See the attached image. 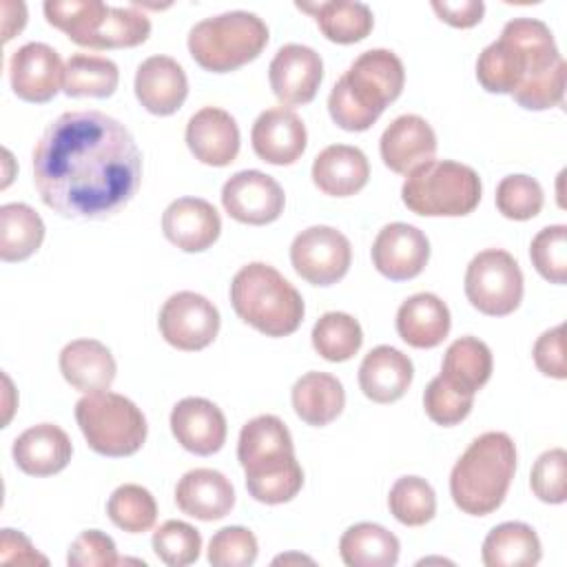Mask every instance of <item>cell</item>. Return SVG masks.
<instances>
[{
  "mask_svg": "<svg viewBox=\"0 0 567 567\" xmlns=\"http://www.w3.org/2000/svg\"><path fill=\"white\" fill-rule=\"evenodd\" d=\"M142 182V153L131 131L102 111H66L33 148V184L62 217L104 219L120 213Z\"/></svg>",
  "mask_w": 567,
  "mask_h": 567,
  "instance_id": "1",
  "label": "cell"
},
{
  "mask_svg": "<svg viewBox=\"0 0 567 567\" xmlns=\"http://www.w3.org/2000/svg\"><path fill=\"white\" fill-rule=\"evenodd\" d=\"M567 64L551 29L536 18L505 22L501 38L476 60V80L489 93H509L527 111L558 106L565 95Z\"/></svg>",
  "mask_w": 567,
  "mask_h": 567,
  "instance_id": "2",
  "label": "cell"
},
{
  "mask_svg": "<svg viewBox=\"0 0 567 567\" xmlns=\"http://www.w3.org/2000/svg\"><path fill=\"white\" fill-rule=\"evenodd\" d=\"M248 494L266 505L292 501L303 487V470L295 458L292 436L275 414L250 419L237 441Z\"/></svg>",
  "mask_w": 567,
  "mask_h": 567,
  "instance_id": "3",
  "label": "cell"
},
{
  "mask_svg": "<svg viewBox=\"0 0 567 567\" xmlns=\"http://www.w3.org/2000/svg\"><path fill=\"white\" fill-rule=\"evenodd\" d=\"M403 84L405 69L394 51H363L330 91V117L343 131H368L385 106L401 95Z\"/></svg>",
  "mask_w": 567,
  "mask_h": 567,
  "instance_id": "4",
  "label": "cell"
},
{
  "mask_svg": "<svg viewBox=\"0 0 567 567\" xmlns=\"http://www.w3.org/2000/svg\"><path fill=\"white\" fill-rule=\"evenodd\" d=\"M516 472V445L505 432L476 436L450 472L454 505L470 516H487L501 507Z\"/></svg>",
  "mask_w": 567,
  "mask_h": 567,
  "instance_id": "5",
  "label": "cell"
},
{
  "mask_svg": "<svg viewBox=\"0 0 567 567\" xmlns=\"http://www.w3.org/2000/svg\"><path fill=\"white\" fill-rule=\"evenodd\" d=\"M230 303L237 317L266 337L292 334L303 321L299 290L270 264L241 266L230 281Z\"/></svg>",
  "mask_w": 567,
  "mask_h": 567,
  "instance_id": "6",
  "label": "cell"
},
{
  "mask_svg": "<svg viewBox=\"0 0 567 567\" xmlns=\"http://www.w3.org/2000/svg\"><path fill=\"white\" fill-rule=\"evenodd\" d=\"M266 44V22L241 9L204 18L188 31L193 60L210 73H228L252 62Z\"/></svg>",
  "mask_w": 567,
  "mask_h": 567,
  "instance_id": "7",
  "label": "cell"
},
{
  "mask_svg": "<svg viewBox=\"0 0 567 567\" xmlns=\"http://www.w3.org/2000/svg\"><path fill=\"white\" fill-rule=\"evenodd\" d=\"M478 173L454 159H430L412 168L401 186L403 204L423 217H463L481 202Z\"/></svg>",
  "mask_w": 567,
  "mask_h": 567,
  "instance_id": "8",
  "label": "cell"
},
{
  "mask_svg": "<svg viewBox=\"0 0 567 567\" xmlns=\"http://www.w3.org/2000/svg\"><path fill=\"white\" fill-rule=\"evenodd\" d=\"M75 421L89 447L102 456L122 458L135 454L148 434L142 410L117 392H91L75 403Z\"/></svg>",
  "mask_w": 567,
  "mask_h": 567,
  "instance_id": "9",
  "label": "cell"
},
{
  "mask_svg": "<svg viewBox=\"0 0 567 567\" xmlns=\"http://www.w3.org/2000/svg\"><path fill=\"white\" fill-rule=\"evenodd\" d=\"M465 297L483 315H512L523 301V272L518 261L501 248L481 250L467 264Z\"/></svg>",
  "mask_w": 567,
  "mask_h": 567,
  "instance_id": "10",
  "label": "cell"
},
{
  "mask_svg": "<svg viewBox=\"0 0 567 567\" xmlns=\"http://www.w3.org/2000/svg\"><path fill=\"white\" fill-rule=\"evenodd\" d=\"M352 261L348 237L332 226H310L290 244L295 272L312 286H332L346 277Z\"/></svg>",
  "mask_w": 567,
  "mask_h": 567,
  "instance_id": "11",
  "label": "cell"
},
{
  "mask_svg": "<svg viewBox=\"0 0 567 567\" xmlns=\"http://www.w3.org/2000/svg\"><path fill=\"white\" fill-rule=\"evenodd\" d=\"M219 310L204 295L179 290L171 295L159 310V332L177 350L195 352L210 346L219 332Z\"/></svg>",
  "mask_w": 567,
  "mask_h": 567,
  "instance_id": "12",
  "label": "cell"
},
{
  "mask_svg": "<svg viewBox=\"0 0 567 567\" xmlns=\"http://www.w3.org/2000/svg\"><path fill=\"white\" fill-rule=\"evenodd\" d=\"M286 195L279 182L261 171H239L221 186L224 210L241 224L264 226L284 213Z\"/></svg>",
  "mask_w": 567,
  "mask_h": 567,
  "instance_id": "13",
  "label": "cell"
},
{
  "mask_svg": "<svg viewBox=\"0 0 567 567\" xmlns=\"http://www.w3.org/2000/svg\"><path fill=\"white\" fill-rule=\"evenodd\" d=\"M64 80L60 53L44 42H27L9 60V82L13 93L33 104H44L58 95Z\"/></svg>",
  "mask_w": 567,
  "mask_h": 567,
  "instance_id": "14",
  "label": "cell"
},
{
  "mask_svg": "<svg viewBox=\"0 0 567 567\" xmlns=\"http://www.w3.org/2000/svg\"><path fill=\"white\" fill-rule=\"evenodd\" d=\"M268 80L281 104H308L315 100L323 80V60L306 44H284L270 60Z\"/></svg>",
  "mask_w": 567,
  "mask_h": 567,
  "instance_id": "15",
  "label": "cell"
},
{
  "mask_svg": "<svg viewBox=\"0 0 567 567\" xmlns=\"http://www.w3.org/2000/svg\"><path fill=\"white\" fill-rule=\"evenodd\" d=\"M430 259V241L423 230L412 224L394 221L379 230L372 244L374 268L392 279L408 281L423 272Z\"/></svg>",
  "mask_w": 567,
  "mask_h": 567,
  "instance_id": "16",
  "label": "cell"
},
{
  "mask_svg": "<svg viewBox=\"0 0 567 567\" xmlns=\"http://www.w3.org/2000/svg\"><path fill=\"white\" fill-rule=\"evenodd\" d=\"M252 151L259 159L288 166L295 164L308 144L303 120L288 106H272L259 113L250 131Z\"/></svg>",
  "mask_w": 567,
  "mask_h": 567,
  "instance_id": "17",
  "label": "cell"
},
{
  "mask_svg": "<svg viewBox=\"0 0 567 567\" xmlns=\"http://www.w3.org/2000/svg\"><path fill=\"white\" fill-rule=\"evenodd\" d=\"M171 432L184 450L210 456L224 447L228 425L224 412L213 401L186 396L171 410Z\"/></svg>",
  "mask_w": 567,
  "mask_h": 567,
  "instance_id": "18",
  "label": "cell"
},
{
  "mask_svg": "<svg viewBox=\"0 0 567 567\" xmlns=\"http://www.w3.org/2000/svg\"><path fill=\"white\" fill-rule=\"evenodd\" d=\"M164 237L184 252H202L210 248L221 233L217 208L202 197H179L171 202L162 215Z\"/></svg>",
  "mask_w": 567,
  "mask_h": 567,
  "instance_id": "19",
  "label": "cell"
},
{
  "mask_svg": "<svg viewBox=\"0 0 567 567\" xmlns=\"http://www.w3.org/2000/svg\"><path fill=\"white\" fill-rule=\"evenodd\" d=\"M383 164L399 175H408L412 168L434 159L436 133L421 115H399L388 124L379 140Z\"/></svg>",
  "mask_w": 567,
  "mask_h": 567,
  "instance_id": "20",
  "label": "cell"
},
{
  "mask_svg": "<svg viewBox=\"0 0 567 567\" xmlns=\"http://www.w3.org/2000/svg\"><path fill=\"white\" fill-rule=\"evenodd\" d=\"M239 126L219 106L199 109L186 124L188 151L208 166H228L239 153Z\"/></svg>",
  "mask_w": 567,
  "mask_h": 567,
  "instance_id": "21",
  "label": "cell"
},
{
  "mask_svg": "<svg viewBox=\"0 0 567 567\" xmlns=\"http://www.w3.org/2000/svg\"><path fill=\"white\" fill-rule=\"evenodd\" d=\"M135 97L153 115H173L188 95V78L171 55H151L135 71Z\"/></svg>",
  "mask_w": 567,
  "mask_h": 567,
  "instance_id": "22",
  "label": "cell"
},
{
  "mask_svg": "<svg viewBox=\"0 0 567 567\" xmlns=\"http://www.w3.org/2000/svg\"><path fill=\"white\" fill-rule=\"evenodd\" d=\"M16 465L29 476H51L62 472L73 454L69 434L53 423L27 427L11 447Z\"/></svg>",
  "mask_w": 567,
  "mask_h": 567,
  "instance_id": "23",
  "label": "cell"
},
{
  "mask_svg": "<svg viewBox=\"0 0 567 567\" xmlns=\"http://www.w3.org/2000/svg\"><path fill=\"white\" fill-rule=\"evenodd\" d=\"M177 507L197 520H219L235 505L233 483L217 470L195 467L175 487Z\"/></svg>",
  "mask_w": 567,
  "mask_h": 567,
  "instance_id": "24",
  "label": "cell"
},
{
  "mask_svg": "<svg viewBox=\"0 0 567 567\" xmlns=\"http://www.w3.org/2000/svg\"><path fill=\"white\" fill-rule=\"evenodd\" d=\"M414 377V365L408 354L392 346L372 348L359 365V388L374 403L399 401Z\"/></svg>",
  "mask_w": 567,
  "mask_h": 567,
  "instance_id": "25",
  "label": "cell"
},
{
  "mask_svg": "<svg viewBox=\"0 0 567 567\" xmlns=\"http://www.w3.org/2000/svg\"><path fill=\"white\" fill-rule=\"evenodd\" d=\"M310 173L321 193L330 197H350L368 184L370 164L361 148L330 144L315 157Z\"/></svg>",
  "mask_w": 567,
  "mask_h": 567,
  "instance_id": "26",
  "label": "cell"
},
{
  "mask_svg": "<svg viewBox=\"0 0 567 567\" xmlns=\"http://www.w3.org/2000/svg\"><path fill=\"white\" fill-rule=\"evenodd\" d=\"M60 372L71 388L91 394L111 388L117 363L102 341L75 339L60 352Z\"/></svg>",
  "mask_w": 567,
  "mask_h": 567,
  "instance_id": "27",
  "label": "cell"
},
{
  "mask_svg": "<svg viewBox=\"0 0 567 567\" xmlns=\"http://www.w3.org/2000/svg\"><path fill=\"white\" fill-rule=\"evenodd\" d=\"M450 326V308L432 292H416L396 310V332L412 348H436L447 337Z\"/></svg>",
  "mask_w": 567,
  "mask_h": 567,
  "instance_id": "28",
  "label": "cell"
},
{
  "mask_svg": "<svg viewBox=\"0 0 567 567\" xmlns=\"http://www.w3.org/2000/svg\"><path fill=\"white\" fill-rule=\"evenodd\" d=\"M290 399L295 414L303 423L323 427L341 414L346 405V390L334 374L312 370L295 381Z\"/></svg>",
  "mask_w": 567,
  "mask_h": 567,
  "instance_id": "29",
  "label": "cell"
},
{
  "mask_svg": "<svg viewBox=\"0 0 567 567\" xmlns=\"http://www.w3.org/2000/svg\"><path fill=\"white\" fill-rule=\"evenodd\" d=\"M543 556L538 534L518 520L496 525L483 540L481 558L487 567H534Z\"/></svg>",
  "mask_w": 567,
  "mask_h": 567,
  "instance_id": "30",
  "label": "cell"
},
{
  "mask_svg": "<svg viewBox=\"0 0 567 567\" xmlns=\"http://www.w3.org/2000/svg\"><path fill=\"white\" fill-rule=\"evenodd\" d=\"M492 368L494 359L489 346L467 334L447 346L441 363V377L458 390L476 394L489 381Z\"/></svg>",
  "mask_w": 567,
  "mask_h": 567,
  "instance_id": "31",
  "label": "cell"
},
{
  "mask_svg": "<svg viewBox=\"0 0 567 567\" xmlns=\"http://www.w3.org/2000/svg\"><path fill=\"white\" fill-rule=\"evenodd\" d=\"M399 549V538L377 523H357L339 540V554L348 567H392Z\"/></svg>",
  "mask_w": 567,
  "mask_h": 567,
  "instance_id": "32",
  "label": "cell"
},
{
  "mask_svg": "<svg viewBox=\"0 0 567 567\" xmlns=\"http://www.w3.org/2000/svg\"><path fill=\"white\" fill-rule=\"evenodd\" d=\"M301 11L315 16L321 33L337 44H354L363 40L372 27L374 16L365 2L354 0H328L317 4H297Z\"/></svg>",
  "mask_w": 567,
  "mask_h": 567,
  "instance_id": "33",
  "label": "cell"
},
{
  "mask_svg": "<svg viewBox=\"0 0 567 567\" xmlns=\"http://www.w3.org/2000/svg\"><path fill=\"white\" fill-rule=\"evenodd\" d=\"M44 239V221L29 206L20 202L0 206V259L24 261Z\"/></svg>",
  "mask_w": 567,
  "mask_h": 567,
  "instance_id": "34",
  "label": "cell"
},
{
  "mask_svg": "<svg viewBox=\"0 0 567 567\" xmlns=\"http://www.w3.org/2000/svg\"><path fill=\"white\" fill-rule=\"evenodd\" d=\"M120 82L117 64L104 55L73 53L64 62L62 91L69 97H109Z\"/></svg>",
  "mask_w": 567,
  "mask_h": 567,
  "instance_id": "35",
  "label": "cell"
},
{
  "mask_svg": "<svg viewBox=\"0 0 567 567\" xmlns=\"http://www.w3.org/2000/svg\"><path fill=\"white\" fill-rule=\"evenodd\" d=\"M310 337L317 354L332 363L352 359L363 343V330L359 321L352 315L337 310L321 315L312 326Z\"/></svg>",
  "mask_w": 567,
  "mask_h": 567,
  "instance_id": "36",
  "label": "cell"
},
{
  "mask_svg": "<svg viewBox=\"0 0 567 567\" xmlns=\"http://www.w3.org/2000/svg\"><path fill=\"white\" fill-rule=\"evenodd\" d=\"M42 9L51 27L64 31L75 44L86 47L106 16L109 4L100 0H47Z\"/></svg>",
  "mask_w": 567,
  "mask_h": 567,
  "instance_id": "37",
  "label": "cell"
},
{
  "mask_svg": "<svg viewBox=\"0 0 567 567\" xmlns=\"http://www.w3.org/2000/svg\"><path fill=\"white\" fill-rule=\"evenodd\" d=\"M106 514L115 527L128 534H144L157 520V503L146 487L124 483L109 496Z\"/></svg>",
  "mask_w": 567,
  "mask_h": 567,
  "instance_id": "38",
  "label": "cell"
},
{
  "mask_svg": "<svg viewBox=\"0 0 567 567\" xmlns=\"http://www.w3.org/2000/svg\"><path fill=\"white\" fill-rule=\"evenodd\" d=\"M151 35V20L137 7H109L97 31L86 42L89 49L137 47Z\"/></svg>",
  "mask_w": 567,
  "mask_h": 567,
  "instance_id": "39",
  "label": "cell"
},
{
  "mask_svg": "<svg viewBox=\"0 0 567 567\" xmlns=\"http://www.w3.org/2000/svg\"><path fill=\"white\" fill-rule=\"evenodd\" d=\"M390 514L408 527H421L436 514V494L421 476H401L388 494Z\"/></svg>",
  "mask_w": 567,
  "mask_h": 567,
  "instance_id": "40",
  "label": "cell"
},
{
  "mask_svg": "<svg viewBox=\"0 0 567 567\" xmlns=\"http://www.w3.org/2000/svg\"><path fill=\"white\" fill-rule=\"evenodd\" d=\"M153 551L168 567H186L199 558L202 534L184 520H166L153 532Z\"/></svg>",
  "mask_w": 567,
  "mask_h": 567,
  "instance_id": "41",
  "label": "cell"
},
{
  "mask_svg": "<svg viewBox=\"0 0 567 567\" xmlns=\"http://www.w3.org/2000/svg\"><path fill=\"white\" fill-rule=\"evenodd\" d=\"M494 199L503 217L525 221L540 213L545 195L538 179L529 175H507L498 182Z\"/></svg>",
  "mask_w": 567,
  "mask_h": 567,
  "instance_id": "42",
  "label": "cell"
},
{
  "mask_svg": "<svg viewBox=\"0 0 567 567\" xmlns=\"http://www.w3.org/2000/svg\"><path fill=\"white\" fill-rule=\"evenodd\" d=\"M529 259L538 275L551 284L567 279V226L554 224L536 233L529 244Z\"/></svg>",
  "mask_w": 567,
  "mask_h": 567,
  "instance_id": "43",
  "label": "cell"
},
{
  "mask_svg": "<svg viewBox=\"0 0 567 567\" xmlns=\"http://www.w3.org/2000/svg\"><path fill=\"white\" fill-rule=\"evenodd\" d=\"M472 405H474V394L458 390L456 385L445 381L441 374L434 377L423 392L425 414L436 425H443V427L461 423L472 412Z\"/></svg>",
  "mask_w": 567,
  "mask_h": 567,
  "instance_id": "44",
  "label": "cell"
},
{
  "mask_svg": "<svg viewBox=\"0 0 567 567\" xmlns=\"http://www.w3.org/2000/svg\"><path fill=\"white\" fill-rule=\"evenodd\" d=\"M257 538L250 529L230 525L213 534L208 543V563L213 567H250L257 560Z\"/></svg>",
  "mask_w": 567,
  "mask_h": 567,
  "instance_id": "45",
  "label": "cell"
},
{
  "mask_svg": "<svg viewBox=\"0 0 567 567\" xmlns=\"http://www.w3.org/2000/svg\"><path fill=\"white\" fill-rule=\"evenodd\" d=\"M529 487L543 503L560 505L567 498V452L554 447L543 452L529 474Z\"/></svg>",
  "mask_w": 567,
  "mask_h": 567,
  "instance_id": "46",
  "label": "cell"
},
{
  "mask_svg": "<svg viewBox=\"0 0 567 567\" xmlns=\"http://www.w3.org/2000/svg\"><path fill=\"white\" fill-rule=\"evenodd\" d=\"M69 567H113L120 565L115 540L100 529H84L69 545Z\"/></svg>",
  "mask_w": 567,
  "mask_h": 567,
  "instance_id": "47",
  "label": "cell"
},
{
  "mask_svg": "<svg viewBox=\"0 0 567 567\" xmlns=\"http://www.w3.org/2000/svg\"><path fill=\"white\" fill-rule=\"evenodd\" d=\"M565 326L558 323L549 330H545L532 350L534 363L536 368L545 374V377H554V379H565L567 377V365H565Z\"/></svg>",
  "mask_w": 567,
  "mask_h": 567,
  "instance_id": "48",
  "label": "cell"
},
{
  "mask_svg": "<svg viewBox=\"0 0 567 567\" xmlns=\"http://www.w3.org/2000/svg\"><path fill=\"white\" fill-rule=\"evenodd\" d=\"M432 9L436 11V16L443 22L458 27V29H470V27L478 24L485 13L483 0H461V2L432 0Z\"/></svg>",
  "mask_w": 567,
  "mask_h": 567,
  "instance_id": "49",
  "label": "cell"
},
{
  "mask_svg": "<svg viewBox=\"0 0 567 567\" xmlns=\"http://www.w3.org/2000/svg\"><path fill=\"white\" fill-rule=\"evenodd\" d=\"M0 560L2 563H18V565H47L49 560L38 554V549L31 545V540L16 529H2L0 540Z\"/></svg>",
  "mask_w": 567,
  "mask_h": 567,
  "instance_id": "50",
  "label": "cell"
},
{
  "mask_svg": "<svg viewBox=\"0 0 567 567\" xmlns=\"http://www.w3.org/2000/svg\"><path fill=\"white\" fill-rule=\"evenodd\" d=\"M2 16H4L2 18V40L9 42L27 24V18H22V16H27V7H24V2L4 0L2 2Z\"/></svg>",
  "mask_w": 567,
  "mask_h": 567,
  "instance_id": "51",
  "label": "cell"
},
{
  "mask_svg": "<svg viewBox=\"0 0 567 567\" xmlns=\"http://www.w3.org/2000/svg\"><path fill=\"white\" fill-rule=\"evenodd\" d=\"M290 560H299V563H312V558L306 556H277L275 563H290Z\"/></svg>",
  "mask_w": 567,
  "mask_h": 567,
  "instance_id": "52",
  "label": "cell"
}]
</instances>
